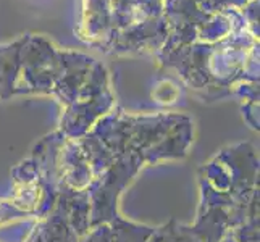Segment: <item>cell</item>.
I'll list each match as a JSON object with an SVG mask.
<instances>
[{"instance_id": "cell-2", "label": "cell", "mask_w": 260, "mask_h": 242, "mask_svg": "<svg viewBox=\"0 0 260 242\" xmlns=\"http://www.w3.org/2000/svg\"><path fill=\"white\" fill-rule=\"evenodd\" d=\"M79 242H205L194 226L178 225L170 220L160 228L134 225L120 215L110 223L89 229Z\"/></svg>"}, {"instance_id": "cell-1", "label": "cell", "mask_w": 260, "mask_h": 242, "mask_svg": "<svg viewBox=\"0 0 260 242\" xmlns=\"http://www.w3.org/2000/svg\"><path fill=\"white\" fill-rule=\"evenodd\" d=\"M121 126L118 139L101 124L79 141L61 136L58 142L57 181L87 195L89 229L118 217V199L146 165L189 154L192 134L183 120H128L126 132Z\"/></svg>"}]
</instances>
